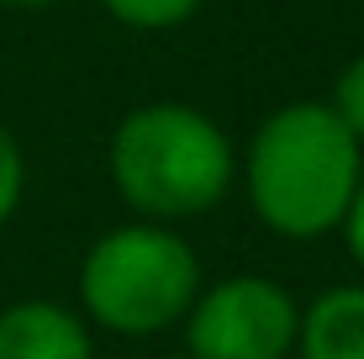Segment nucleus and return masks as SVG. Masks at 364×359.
<instances>
[{
    "instance_id": "nucleus-4",
    "label": "nucleus",
    "mask_w": 364,
    "mask_h": 359,
    "mask_svg": "<svg viewBox=\"0 0 364 359\" xmlns=\"http://www.w3.org/2000/svg\"><path fill=\"white\" fill-rule=\"evenodd\" d=\"M301 306L269 275H228L200 286L185 312V359H285L296 354Z\"/></svg>"
},
{
    "instance_id": "nucleus-3",
    "label": "nucleus",
    "mask_w": 364,
    "mask_h": 359,
    "mask_svg": "<svg viewBox=\"0 0 364 359\" xmlns=\"http://www.w3.org/2000/svg\"><path fill=\"white\" fill-rule=\"evenodd\" d=\"M200 291L191 243L164 222H122L100 232L80 264V306L95 328L122 338H154L185 323Z\"/></svg>"
},
{
    "instance_id": "nucleus-2",
    "label": "nucleus",
    "mask_w": 364,
    "mask_h": 359,
    "mask_svg": "<svg viewBox=\"0 0 364 359\" xmlns=\"http://www.w3.org/2000/svg\"><path fill=\"white\" fill-rule=\"evenodd\" d=\"M111 185L137 222H185L228 195L237 154L228 132L196 106H137L111 132Z\"/></svg>"
},
{
    "instance_id": "nucleus-8",
    "label": "nucleus",
    "mask_w": 364,
    "mask_h": 359,
    "mask_svg": "<svg viewBox=\"0 0 364 359\" xmlns=\"http://www.w3.org/2000/svg\"><path fill=\"white\" fill-rule=\"evenodd\" d=\"M333 117L343 122L348 132L364 143V53L359 58H348L343 69H338V80H333Z\"/></svg>"
},
{
    "instance_id": "nucleus-7",
    "label": "nucleus",
    "mask_w": 364,
    "mask_h": 359,
    "mask_svg": "<svg viewBox=\"0 0 364 359\" xmlns=\"http://www.w3.org/2000/svg\"><path fill=\"white\" fill-rule=\"evenodd\" d=\"M100 6L132 32H169V27H185L196 16L200 0H100Z\"/></svg>"
},
{
    "instance_id": "nucleus-6",
    "label": "nucleus",
    "mask_w": 364,
    "mask_h": 359,
    "mask_svg": "<svg viewBox=\"0 0 364 359\" xmlns=\"http://www.w3.org/2000/svg\"><path fill=\"white\" fill-rule=\"evenodd\" d=\"M301 359H364V286H333L301 312Z\"/></svg>"
},
{
    "instance_id": "nucleus-9",
    "label": "nucleus",
    "mask_w": 364,
    "mask_h": 359,
    "mask_svg": "<svg viewBox=\"0 0 364 359\" xmlns=\"http://www.w3.org/2000/svg\"><path fill=\"white\" fill-rule=\"evenodd\" d=\"M21 191H27V159H21V143L11 138L6 122H0V222L16 217Z\"/></svg>"
},
{
    "instance_id": "nucleus-5",
    "label": "nucleus",
    "mask_w": 364,
    "mask_h": 359,
    "mask_svg": "<svg viewBox=\"0 0 364 359\" xmlns=\"http://www.w3.org/2000/svg\"><path fill=\"white\" fill-rule=\"evenodd\" d=\"M0 359H95L90 328L58 301H16L0 312Z\"/></svg>"
},
{
    "instance_id": "nucleus-1",
    "label": "nucleus",
    "mask_w": 364,
    "mask_h": 359,
    "mask_svg": "<svg viewBox=\"0 0 364 359\" xmlns=\"http://www.w3.org/2000/svg\"><path fill=\"white\" fill-rule=\"evenodd\" d=\"M237 164L254 217L296 243L343 227L348 201L364 180L359 138L333 117L328 101H291L269 111Z\"/></svg>"
},
{
    "instance_id": "nucleus-11",
    "label": "nucleus",
    "mask_w": 364,
    "mask_h": 359,
    "mask_svg": "<svg viewBox=\"0 0 364 359\" xmlns=\"http://www.w3.org/2000/svg\"><path fill=\"white\" fill-rule=\"evenodd\" d=\"M0 6H53V0H0Z\"/></svg>"
},
{
    "instance_id": "nucleus-10",
    "label": "nucleus",
    "mask_w": 364,
    "mask_h": 359,
    "mask_svg": "<svg viewBox=\"0 0 364 359\" xmlns=\"http://www.w3.org/2000/svg\"><path fill=\"white\" fill-rule=\"evenodd\" d=\"M343 243H348V254H354V264L364 269V180H359L354 201H348V217H343Z\"/></svg>"
}]
</instances>
